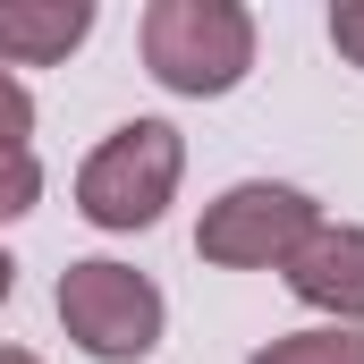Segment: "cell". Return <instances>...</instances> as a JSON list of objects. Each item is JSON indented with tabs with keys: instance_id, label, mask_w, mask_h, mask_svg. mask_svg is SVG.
I'll use <instances>...</instances> for the list:
<instances>
[{
	"instance_id": "8fae6325",
	"label": "cell",
	"mask_w": 364,
	"mask_h": 364,
	"mask_svg": "<svg viewBox=\"0 0 364 364\" xmlns=\"http://www.w3.org/2000/svg\"><path fill=\"white\" fill-rule=\"evenodd\" d=\"M9 288H17V263H9V255H0V305H9Z\"/></svg>"
},
{
	"instance_id": "8992f818",
	"label": "cell",
	"mask_w": 364,
	"mask_h": 364,
	"mask_svg": "<svg viewBox=\"0 0 364 364\" xmlns=\"http://www.w3.org/2000/svg\"><path fill=\"white\" fill-rule=\"evenodd\" d=\"M93 34V0H0V60L51 68Z\"/></svg>"
},
{
	"instance_id": "30bf717a",
	"label": "cell",
	"mask_w": 364,
	"mask_h": 364,
	"mask_svg": "<svg viewBox=\"0 0 364 364\" xmlns=\"http://www.w3.org/2000/svg\"><path fill=\"white\" fill-rule=\"evenodd\" d=\"M331 43H339L348 68H364V0H339V9H331Z\"/></svg>"
},
{
	"instance_id": "7c38bea8",
	"label": "cell",
	"mask_w": 364,
	"mask_h": 364,
	"mask_svg": "<svg viewBox=\"0 0 364 364\" xmlns=\"http://www.w3.org/2000/svg\"><path fill=\"white\" fill-rule=\"evenodd\" d=\"M0 364H43V356H34V348H0Z\"/></svg>"
},
{
	"instance_id": "9c48e42d",
	"label": "cell",
	"mask_w": 364,
	"mask_h": 364,
	"mask_svg": "<svg viewBox=\"0 0 364 364\" xmlns=\"http://www.w3.org/2000/svg\"><path fill=\"white\" fill-rule=\"evenodd\" d=\"M26 127H34V93L0 68V144H26Z\"/></svg>"
},
{
	"instance_id": "277c9868",
	"label": "cell",
	"mask_w": 364,
	"mask_h": 364,
	"mask_svg": "<svg viewBox=\"0 0 364 364\" xmlns=\"http://www.w3.org/2000/svg\"><path fill=\"white\" fill-rule=\"evenodd\" d=\"M314 229H322V203H314L305 186L246 178V186H229L220 203H203L195 255H203V263H220V272H279Z\"/></svg>"
},
{
	"instance_id": "5b68a950",
	"label": "cell",
	"mask_w": 364,
	"mask_h": 364,
	"mask_svg": "<svg viewBox=\"0 0 364 364\" xmlns=\"http://www.w3.org/2000/svg\"><path fill=\"white\" fill-rule=\"evenodd\" d=\"M288 288L314 305V314H331V322H348L364 331V229H339V220H322L288 263Z\"/></svg>"
},
{
	"instance_id": "52a82bcc",
	"label": "cell",
	"mask_w": 364,
	"mask_h": 364,
	"mask_svg": "<svg viewBox=\"0 0 364 364\" xmlns=\"http://www.w3.org/2000/svg\"><path fill=\"white\" fill-rule=\"evenodd\" d=\"M246 364H364V331H348V322L288 331V339H272V348H255Z\"/></svg>"
},
{
	"instance_id": "3957f363",
	"label": "cell",
	"mask_w": 364,
	"mask_h": 364,
	"mask_svg": "<svg viewBox=\"0 0 364 364\" xmlns=\"http://www.w3.org/2000/svg\"><path fill=\"white\" fill-rule=\"evenodd\" d=\"M51 305H60V331L93 364H144L161 348V288L136 263H68Z\"/></svg>"
},
{
	"instance_id": "ba28073f",
	"label": "cell",
	"mask_w": 364,
	"mask_h": 364,
	"mask_svg": "<svg viewBox=\"0 0 364 364\" xmlns=\"http://www.w3.org/2000/svg\"><path fill=\"white\" fill-rule=\"evenodd\" d=\"M34 195H43V161L26 144H0V220H26Z\"/></svg>"
},
{
	"instance_id": "6da1fadb",
	"label": "cell",
	"mask_w": 364,
	"mask_h": 364,
	"mask_svg": "<svg viewBox=\"0 0 364 364\" xmlns=\"http://www.w3.org/2000/svg\"><path fill=\"white\" fill-rule=\"evenodd\" d=\"M144 68L186 102L237 93L255 68V17L237 0H153L144 9Z\"/></svg>"
},
{
	"instance_id": "7a4b0ae2",
	"label": "cell",
	"mask_w": 364,
	"mask_h": 364,
	"mask_svg": "<svg viewBox=\"0 0 364 364\" xmlns=\"http://www.w3.org/2000/svg\"><path fill=\"white\" fill-rule=\"evenodd\" d=\"M178 170H186V144L170 119H127L110 127L102 144L85 153L77 170V212L93 229H153L178 195Z\"/></svg>"
}]
</instances>
